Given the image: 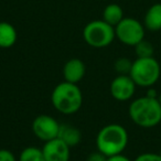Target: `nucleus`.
Masks as SVG:
<instances>
[{
	"mask_svg": "<svg viewBox=\"0 0 161 161\" xmlns=\"http://www.w3.org/2000/svg\"><path fill=\"white\" fill-rule=\"evenodd\" d=\"M128 114L132 123L141 128H152L161 123V105L158 98L146 95L130 103Z\"/></svg>",
	"mask_w": 161,
	"mask_h": 161,
	"instance_id": "f257e3e1",
	"label": "nucleus"
},
{
	"mask_svg": "<svg viewBox=\"0 0 161 161\" xmlns=\"http://www.w3.org/2000/svg\"><path fill=\"white\" fill-rule=\"evenodd\" d=\"M53 107L63 115L77 113L83 104V94L77 84L61 82L54 87L51 94Z\"/></svg>",
	"mask_w": 161,
	"mask_h": 161,
	"instance_id": "f03ea898",
	"label": "nucleus"
},
{
	"mask_svg": "<svg viewBox=\"0 0 161 161\" xmlns=\"http://www.w3.org/2000/svg\"><path fill=\"white\" fill-rule=\"evenodd\" d=\"M128 145V132L119 124H109L102 128L96 136L97 150L106 157L123 153Z\"/></svg>",
	"mask_w": 161,
	"mask_h": 161,
	"instance_id": "7ed1b4c3",
	"label": "nucleus"
},
{
	"mask_svg": "<svg viewBox=\"0 0 161 161\" xmlns=\"http://www.w3.org/2000/svg\"><path fill=\"white\" fill-rule=\"evenodd\" d=\"M161 75V66L154 58H137L132 61L129 76L137 86L151 87L157 83Z\"/></svg>",
	"mask_w": 161,
	"mask_h": 161,
	"instance_id": "20e7f679",
	"label": "nucleus"
},
{
	"mask_svg": "<svg viewBox=\"0 0 161 161\" xmlns=\"http://www.w3.org/2000/svg\"><path fill=\"white\" fill-rule=\"evenodd\" d=\"M83 39L90 47L103 49L113 43L116 39L115 28L102 20H93L83 29Z\"/></svg>",
	"mask_w": 161,
	"mask_h": 161,
	"instance_id": "39448f33",
	"label": "nucleus"
},
{
	"mask_svg": "<svg viewBox=\"0 0 161 161\" xmlns=\"http://www.w3.org/2000/svg\"><path fill=\"white\" fill-rule=\"evenodd\" d=\"M145 25L131 17H125L115 27L116 39L128 47H135L145 39Z\"/></svg>",
	"mask_w": 161,
	"mask_h": 161,
	"instance_id": "423d86ee",
	"label": "nucleus"
},
{
	"mask_svg": "<svg viewBox=\"0 0 161 161\" xmlns=\"http://www.w3.org/2000/svg\"><path fill=\"white\" fill-rule=\"evenodd\" d=\"M61 124L50 115H39L32 121V131L40 140L47 141L58 138Z\"/></svg>",
	"mask_w": 161,
	"mask_h": 161,
	"instance_id": "0eeeda50",
	"label": "nucleus"
},
{
	"mask_svg": "<svg viewBox=\"0 0 161 161\" xmlns=\"http://www.w3.org/2000/svg\"><path fill=\"white\" fill-rule=\"evenodd\" d=\"M136 84L129 75H117L109 86L110 95L118 102H126L132 98L136 92Z\"/></svg>",
	"mask_w": 161,
	"mask_h": 161,
	"instance_id": "6e6552de",
	"label": "nucleus"
},
{
	"mask_svg": "<svg viewBox=\"0 0 161 161\" xmlns=\"http://www.w3.org/2000/svg\"><path fill=\"white\" fill-rule=\"evenodd\" d=\"M71 148L60 138H55L44 142L42 147L45 161H69Z\"/></svg>",
	"mask_w": 161,
	"mask_h": 161,
	"instance_id": "1a4fd4ad",
	"label": "nucleus"
},
{
	"mask_svg": "<svg viewBox=\"0 0 161 161\" xmlns=\"http://www.w3.org/2000/svg\"><path fill=\"white\" fill-rule=\"evenodd\" d=\"M86 73L85 63L80 58H71L64 64L63 67V76L64 80L69 83L77 84L83 80Z\"/></svg>",
	"mask_w": 161,
	"mask_h": 161,
	"instance_id": "9d476101",
	"label": "nucleus"
},
{
	"mask_svg": "<svg viewBox=\"0 0 161 161\" xmlns=\"http://www.w3.org/2000/svg\"><path fill=\"white\" fill-rule=\"evenodd\" d=\"M143 25L151 32L161 30V3H153L148 8L143 17Z\"/></svg>",
	"mask_w": 161,
	"mask_h": 161,
	"instance_id": "9b49d317",
	"label": "nucleus"
},
{
	"mask_svg": "<svg viewBox=\"0 0 161 161\" xmlns=\"http://www.w3.org/2000/svg\"><path fill=\"white\" fill-rule=\"evenodd\" d=\"M58 138L64 141L69 148L75 147L82 140V134L78 128L69 125V124H61L60 131H58Z\"/></svg>",
	"mask_w": 161,
	"mask_h": 161,
	"instance_id": "f8f14e48",
	"label": "nucleus"
},
{
	"mask_svg": "<svg viewBox=\"0 0 161 161\" xmlns=\"http://www.w3.org/2000/svg\"><path fill=\"white\" fill-rule=\"evenodd\" d=\"M18 40L17 29L9 22L1 21L0 22V47L9 49L14 47Z\"/></svg>",
	"mask_w": 161,
	"mask_h": 161,
	"instance_id": "ddd939ff",
	"label": "nucleus"
},
{
	"mask_svg": "<svg viewBox=\"0 0 161 161\" xmlns=\"http://www.w3.org/2000/svg\"><path fill=\"white\" fill-rule=\"evenodd\" d=\"M103 20L107 22L108 25L116 27L125 17H124V10L117 3H109L107 5L103 10Z\"/></svg>",
	"mask_w": 161,
	"mask_h": 161,
	"instance_id": "4468645a",
	"label": "nucleus"
},
{
	"mask_svg": "<svg viewBox=\"0 0 161 161\" xmlns=\"http://www.w3.org/2000/svg\"><path fill=\"white\" fill-rule=\"evenodd\" d=\"M18 161H45V158L42 149L30 146L20 152Z\"/></svg>",
	"mask_w": 161,
	"mask_h": 161,
	"instance_id": "2eb2a0df",
	"label": "nucleus"
},
{
	"mask_svg": "<svg viewBox=\"0 0 161 161\" xmlns=\"http://www.w3.org/2000/svg\"><path fill=\"white\" fill-rule=\"evenodd\" d=\"M135 53H136L137 58H153L154 53V47L152 45L151 42L145 40L138 43V44L135 45Z\"/></svg>",
	"mask_w": 161,
	"mask_h": 161,
	"instance_id": "dca6fc26",
	"label": "nucleus"
},
{
	"mask_svg": "<svg viewBox=\"0 0 161 161\" xmlns=\"http://www.w3.org/2000/svg\"><path fill=\"white\" fill-rule=\"evenodd\" d=\"M131 66L132 61L128 58H119L114 63V69L118 75H129Z\"/></svg>",
	"mask_w": 161,
	"mask_h": 161,
	"instance_id": "f3484780",
	"label": "nucleus"
},
{
	"mask_svg": "<svg viewBox=\"0 0 161 161\" xmlns=\"http://www.w3.org/2000/svg\"><path fill=\"white\" fill-rule=\"evenodd\" d=\"M134 161H161V156L153 152H145L139 154Z\"/></svg>",
	"mask_w": 161,
	"mask_h": 161,
	"instance_id": "a211bd4d",
	"label": "nucleus"
},
{
	"mask_svg": "<svg viewBox=\"0 0 161 161\" xmlns=\"http://www.w3.org/2000/svg\"><path fill=\"white\" fill-rule=\"evenodd\" d=\"M107 158L103 152H101L99 150L96 151H92L86 158V161H107Z\"/></svg>",
	"mask_w": 161,
	"mask_h": 161,
	"instance_id": "6ab92c4d",
	"label": "nucleus"
},
{
	"mask_svg": "<svg viewBox=\"0 0 161 161\" xmlns=\"http://www.w3.org/2000/svg\"><path fill=\"white\" fill-rule=\"evenodd\" d=\"M0 161H17L14 152L8 149H0Z\"/></svg>",
	"mask_w": 161,
	"mask_h": 161,
	"instance_id": "aec40b11",
	"label": "nucleus"
},
{
	"mask_svg": "<svg viewBox=\"0 0 161 161\" xmlns=\"http://www.w3.org/2000/svg\"><path fill=\"white\" fill-rule=\"evenodd\" d=\"M107 161H131L128 157L124 156L123 153H119V154H115V156L112 157H108Z\"/></svg>",
	"mask_w": 161,
	"mask_h": 161,
	"instance_id": "412c9836",
	"label": "nucleus"
},
{
	"mask_svg": "<svg viewBox=\"0 0 161 161\" xmlns=\"http://www.w3.org/2000/svg\"><path fill=\"white\" fill-rule=\"evenodd\" d=\"M146 96L148 97H151V98H158L159 94H157V91L153 90V88L149 87V90H148L147 94H146Z\"/></svg>",
	"mask_w": 161,
	"mask_h": 161,
	"instance_id": "4be33fe9",
	"label": "nucleus"
},
{
	"mask_svg": "<svg viewBox=\"0 0 161 161\" xmlns=\"http://www.w3.org/2000/svg\"><path fill=\"white\" fill-rule=\"evenodd\" d=\"M158 101H159V103H160V105H161V94H159V96H158Z\"/></svg>",
	"mask_w": 161,
	"mask_h": 161,
	"instance_id": "5701e85b",
	"label": "nucleus"
},
{
	"mask_svg": "<svg viewBox=\"0 0 161 161\" xmlns=\"http://www.w3.org/2000/svg\"><path fill=\"white\" fill-rule=\"evenodd\" d=\"M159 154H160V156H161V150H160V152H159Z\"/></svg>",
	"mask_w": 161,
	"mask_h": 161,
	"instance_id": "b1692460",
	"label": "nucleus"
}]
</instances>
